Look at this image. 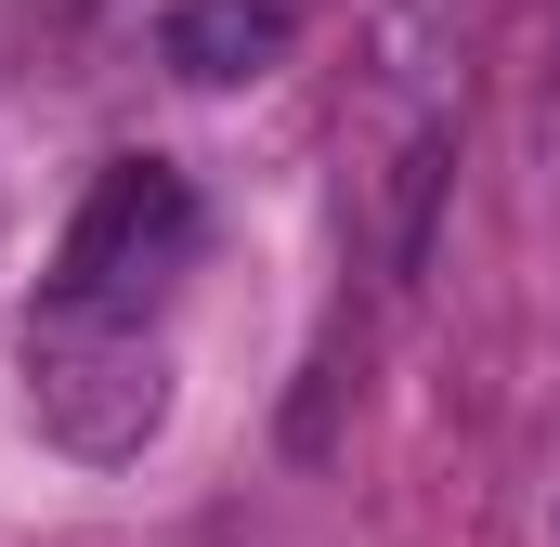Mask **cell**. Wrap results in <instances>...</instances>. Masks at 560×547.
<instances>
[{
    "label": "cell",
    "instance_id": "1",
    "mask_svg": "<svg viewBox=\"0 0 560 547\" xmlns=\"http://www.w3.org/2000/svg\"><path fill=\"white\" fill-rule=\"evenodd\" d=\"M26 417H39V443H66V456H92V469L143 456L156 417H170V352H156V326L39 300V313H26Z\"/></svg>",
    "mask_w": 560,
    "mask_h": 547
},
{
    "label": "cell",
    "instance_id": "2",
    "mask_svg": "<svg viewBox=\"0 0 560 547\" xmlns=\"http://www.w3.org/2000/svg\"><path fill=\"white\" fill-rule=\"evenodd\" d=\"M196 261V183L170 170V156H118V170H92V196H79V222H66V248H52V287L39 300H79V313H156L170 300V274Z\"/></svg>",
    "mask_w": 560,
    "mask_h": 547
},
{
    "label": "cell",
    "instance_id": "3",
    "mask_svg": "<svg viewBox=\"0 0 560 547\" xmlns=\"http://www.w3.org/2000/svg\"><path fill=\"white\" fill-rule=\"evenodd\" d=\"M287 39H300V0H170L156 13V66L196 79V92H235V79L287 66Z\"/></svg>",
    "mask_w": 560,
    "mask_h": 547
},
{
    "label": "cell",
    "instance_id": "4",
    "mask_svg": "<svg viewBox=\"0 0 560 547\" xmlns=\"http://www.w3.org/2000/svg\"><path fill=\"white\" fill-rule=\"evenodd\" d=\"M300 13H313V0H300Z\"/></svg>",
    "mask_w": 560,
    "mask_h": 547
}]
</instances>
